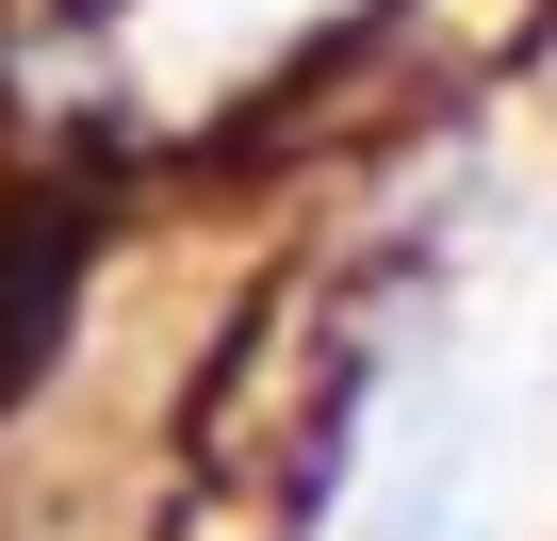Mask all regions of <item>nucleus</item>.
Returning <instances> with one entry per match:
<instances>
[{
    "instance_id": "obj_1",
    "label": "nucleus",
    "mask_w": 557,
    "mask_h": 541,
    "mask_svg": "<svg viewBox=\"0 0 557 541\" xmlns=\"http://www.w3.org/2000/svg\"><path fill=\"white\" fill-rule=\"evenodd\" d=\"M459 492H475V443H459V427H426V443L394 459V492H377V525H361V541H443V525H459Z\"/></svg>"
}]
</instances>
